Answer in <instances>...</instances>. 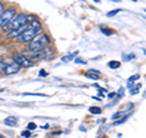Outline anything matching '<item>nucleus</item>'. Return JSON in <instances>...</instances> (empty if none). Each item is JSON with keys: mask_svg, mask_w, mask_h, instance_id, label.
<instances>
[{"mask_svg": "<svg viewBox=\"0 0 146 138\" xmlns=\"http://www.w3.org/2000/svg\"><path fill=\"white\" fill-rule=\"evenodd\" d=\"M42 23L39 21H32L28 25V27L26 28V31L22 33L20 37H17L16 40L18 43H29L32 42L35 37H38L39 34H42Z\"/></svg>", "mask_w": 146, "mask_h": 138, "instance_id": "nucleus-1", "label": "nucleus"}, {"mask_svg": "<svg viewBox=\"0 0 146 138\" xmlns=\"http://www.w3.org/2000/svg\"><path fill=\"white\" fill-rule=\"evenodd\" d=\"M49 44H50L49 36H46V34H39L38 37H35L32 42H29L28 49H29V52L35 54V53L42 52V50L45 49V48H48Z\"/></svg>", "mask_w": 146, "mask_h": 138, "instance_id": "nucleus-2", "label": "nucleus"}, {"mask_svg": "<svg viewBox=\"0 0 146 138\" xmlns=\"http://www.w3.org/2000/svg\"><path fill=\"white\" fill-rule=\"evenodd\" d=\"M28 23H31L29 20H28V15H25V13H18V15H16L15 17H13L3 29L9 33V32H11L13 29H17V28H20V27L25 26V25H28Z\"/></svg>", "mask_w": 146, "mask_h": 138, "instance_id": "nucleus-3", "label": "nucleus"}, {"mask_svg": "<svg viewBox=\"0 0 146 138\" xmlns=\"http://www.w3.org/2000/svg\"><path fill=\"white\" fill-rule=\"evenodd\" d=\"M16 15L17 13H16L15 9H7V10H4L3 13L0 15V28H4V27H5Z\"/></svg>", "mask_w": 146, "mask_h": 138, "instance_id": "nucleus-4", "label": "nucleus"}, {"mask_svg": "<svg viewBox=\"0 0 146 138\" xmlns=\"http://www.w3.org/2000/svg\"><path fill=\"white\" fill-rule=\"evenodd\" d=\"M12 60L13 62H16L20 67H31L32 65H33V61L31 60V59L28 58H26L25 55H22V54H16V53H13L12 54Z\"/></svg>", "mask_w": 146, "mask_h": 138, "instance_id": "nucleus-5", "label": "nucleus"}, {"mask_svg": "<svg viewBox=\"0 0 146 138\" xmlns=\"http://www.w3.org/2000/svg\"><path fill=\"white\" fill-rule=\"evenodd\" d=\"M51 56H54V50L50 49V48H45L43 49L42 52L39 53H35L34 55H32L31 60L32 61H39V60H48Z\"/></svg>", "mask_w": 146, "mask_h": 138, "instance_id": "nucleus-6", "label": "nucleus"}, {"mask_svg": "<svg viewBox=\"0 0 146 138\" xmlns=\"http://www.w3.org/2000/svg\"><path fill=\"white\" fill-rule=\"evenodd\" d=\"M28 25H29V23H28ZM28 25H25V26L20 27V28H17V29H13V31H11V32H9V33H7V38L16 39L17 37H20V36L26 31V28L28 27Z\"/></svg>", "mask_w": 146, "mask_h": 138, "instance_id": "nucleus-7", "label": "nucleus"}, {"mask_svg": "<svg viewBox=\"0 0 146 138\" xmlns=\"http://www.w3.org/2000/svg\"><path fill=\"white\" fill-rule=\"evenodd\" d=\"M20 68L21 67L18 66L16 62H11V64H7L6 65L4 73H5V75H13V73H17L18 71H20Z\"/></svg>", "mask_w": 146, "mask_h": 138, "instance_id": "nucleus-8", "label": "nucleus"}, {"mask_svg": "<svg viewBox=\"0 0 146 138\" xmlns=\"http://www.w3.org/2000/svg\"><path fill=\"white\" fill-rule=\"evenodd\" d=\"M4 123H5V125H9V126H15L17 123V117L9 116V117H6L5 120H4Z\"/></svg>", "mask_w": 146, "mask_h": 138, "instance_id": "nucleus-9", "label": "nucleus"}, {"mask_svg": "<svg viewBox=\"0 0 146 138\" xmlns=\"http://www.w3.org/2000/svg\"><path fill=\"white\" fill-rule=\"evenodd\" d=\"M107 66L110 68H112V70H116V68H118V67L121 66V62L119 61H110L107 64Z\"/></svg>", "mask_w": 146, "mask_h": 138, "instance_id": "nucleus-10", "label": "nucleus"}, {"mask_svg": "<svg viewBox=\"0 0 146 138\" xmlns=\"http://www.w3.org/2000/svg\"><path fill=\"white\" fill-rule=\"evenodd\" d=\"M78 53H74V54H70V55H67V56H63L61 60H62V62H68V61H71V60H73L74 59V55H77Z\"/></svg>", "mask_w": 146, "mask_h": 138, "instance_id": "nucleus-11", "label": "nucleus"}, {"mask_svg": "<svg viewBox=\"0 0 146 138\" xmlns=\"http://www.w3.org/2000/svg\"><path fill=\"white\" fill-rule=\"evenodd\" d=\"M89 111H90L91 114H96V115H99V114H101L102 110L100 109V108H98V107H91V108L89 109Z\"/></svg>", "mask_w": 146, "mask_h": 138, "instance_id": "nucleus-12", "label": "nucleus"}, {"mask_svg": "<svg viewBox=\"0 0 146 138\" xmlns=\"http://www.w3.org/2000/svg\"><path fill=\"white\" fill-rule=\"evenodd\" d=\"M130 116V113L129 114H127L125 116H123V117H121V120H118V121H115V125L117 126V125H121V123H123V122H125L127 121V119Z\"/></svg>", "mask_w": 146, "mask_h": 138, "instance_id": "nucleus-13", "label": "nucleus"}, {"mask_svg": "<svg viewBox=\"0 0 146 138\" xmlns=\"http://www.w3.org/2000/svg\"><path fill=\"white\" fill-rule=\"evenodd\" d=\"M86 77L90 78V80H94V81H98V80H99V75H93L91 72L86 73Z\"/></svg>", "mask_w": 146, "mask_h": 138, "instance_id": "nucleus-14", "label": "nucleus"}, {"mask_svg": "<svg viewBox=\"0 0 146 138\" xmlns=\"http://www.w3.org/2000/svg\"><path fill=\"white\" fill-rule=\"evenodd\" d=\"M6 65H7V64H6L5 61H4V60H0V73H4Z\"/></svg>", "mask_w": 146, "mask_h": 138, "instance_id": "nucleus-15", "label": "nucleus"}, {"mask_svg": "<svg viewBox=\"0 0 146 138\" xmlns=\"http://www.w3.org/2000/svg\"><path fill=\"white\" fill-rule=\"evenodd\" d=\"M140 77V75H134V76H131L130 78H129V81H128V86H129L130 87V84L131 83H133V82L135 81V80H138V78Z\"/></svg>", "mask_w": 146, "mask_h": 138, "instance_id": "nucleus-16", "label": "nucleus"}, {"mask_svg": "<svg viewBox=\"0 0 146 138\" xmlns=\"http://www.w3.org/2000/svg\"><path fill=\"white\" fill-rule=\"evenodd\" d=\"M141 88V84H136L135 87H134V90H130V94H138L139 93V89Z\"/></svg>", "mask_w": 146, "mask_h": 138, "instance_id": "nucleus-17", "label": "nucleus"}, {"mask_svg": "<svg viewBox=\"0 0 146 138\" xmlns=\"http://www.w3.org/2000/svg\"><path fill=\"white\" fill-rule=\"evenodd\" d=\"M35 128H36V125L34 122H29L28 126H27V130L28 131H33V130H35Z\"/></svg>", "mask_w": 146, "mask_h": 138, "instance_id": "nucleus-18", "label": "nucleus"}, {"mask_svg": "<svg viewBox=\"0 0 146 138\" xmlns=\"http://www.w3.org/2000/svg\"><path fill=\"white\" fill-rule=\"evenodd\" d=\"M101 32L104 34H106V36H111L113 33V31L112 29H108V28H101Z\"/></svg>", "mask_w": 146, "mask_h": 138, "instance_id": "nucleus-19", "label": "nucleus"}, {"mask_svg": "<svg viewBox=\"0 0 146 138\" xmlns=\"http://www.w3.org/2000/svg\"><path fill=\"white\" fill-rule=\"evenodd\" d=\"M119 11H122L121 9H116V10H112L111 12H108V13H107V16H108V17H111V16H115L116 13H118Z\"/></svg>", "mask_w": 146, "mask_h": 138, "instance_id": "nucleus-20", "label": "nucleus"}, {"mask_svg": "<svg viewBox=\"0 0 146 138\" xmlns=\"http://www.w3.org/2000/svg\"><path fill=\"white\" fill-rule=\"evenodd\" d=\"M21 135L23 136V137H27V138H28V137H31V132H29L28 130H27V131H23V132H22Z\"/></svg>", "mask_w": 146, "mask_h": 138, "instance_id": "nucleus-21", "label": "nucleus"}, {"mask_svg": "<svg viewBox=\"0 0 146 138\" xmlns=\"http://www.w3.org/2000/svg\"><path fill=\"white\" fill-rule=\"evenodd\" d=\"M77 64H85V61H83V60H82V59H76V60H74Z\"/></svg>", "mask_w": 146, "mask_h": 138, "instance_id": "nucleus-22", "label": "nucleus"}, {"mask_svg": "<svg viewBox=\"0 0 146 138\" xmlns=\"http://www.w3.org/2000/svg\"><path fill=\"white\" fill-rule=\"evenodd\" d=\"M39 75H40V76H46L48 73L45 72V71H40V72H39Z\"/></svg>", "mask_w": 146, "mask_h": 138, "instance_id": "nucleus-23", "label": "nucleus"}, {"mask_svg": "<svg viewBox=\"0 0 146 138\" xmlns=\"http://www.w3.org/2000/svg\"><path fill=\"white\" fill-rule=\"evenodd\" d=\"M0 11H4V5L0 3Z\"/></svg>", "mask_w": 146, "mask_h": 138, "instance_id": "nucleus-24", "label": "nucleus"}, {"mask_svg": "<svg viewBox=\"0 0 146 138\" xmlns=\"http://www.w3.org/2000/svg\"><path fill=\"white\" fill-rule=\"evenodd\" d=\"M113 1H116V3H118V1H121V0H113Z\"/></svg>", "mask_w": 146, "mask_h": 138, "instance_id": "nucleus-25", "label": "nucleus"}, {"mask_svg": "<svg viewBox=\"0 0 146 138\" xmlns=\"http://www.w3.org/2000/svg\"><path fill=\"white\" fill-rule=\"evenodd\" d=\"M100 1V0H95V3H99Z\"/></svg>", "mask_w": 146, "mask_h": 138, "instance_id": "nucleus-26", "label": "nucleus"}, {"mask_svg": "<svg viewBox=\"0 0 146 138\" xmlns=\"http://www.w3.org/2000/svg\"><path fill=\"white\" fill-rule=\"evenodd\" d=\"M1 13H3V11H0V15H1Z\"/></svg>", "mask_w": 146, "mask_h": 138, "instance_id": "nucleus-27", "label": "nucleus"}, {"mask_svg": "<svg viewBox=\"0 0 146 138\" xmlns=\"http://www.w3.org/2000/svg\"><path fill=\"white\" fill-rule=\"evenodd\" d=\"M145 11H146V10H145Z\"/></svg>", "mask_w": 146, "mask_h": 138, "instance_id": "nucleus-28", "label": "nucleus"}]
</instances>
